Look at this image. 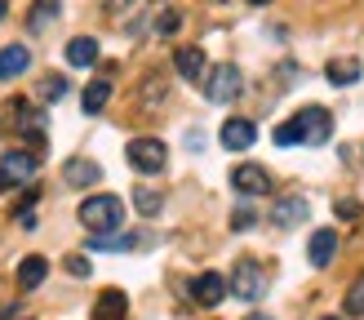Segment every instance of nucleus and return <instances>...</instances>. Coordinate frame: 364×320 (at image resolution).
I'll use <instances>...</instances> for the list:
<instances>
[{
	"mask_svg": "<svg viewBox=\"0 0 364 320\" xmlns=\"http://www.w3.org/2000/svg\"><path fill=\"white\" fill-rule=\"evenodd\" d=\"M76 213H80V223H85L89 231L107 236V231L120 227V218H124V201H120V196H112V191H102V196H89V201H80Z\"/></svg>",
	"mask_w": 364,
	"mask_h": 320,
	"instance_id": "obj_1",
	"label": "nucleus"
},
{
	"mask_svg": "<svg viewBox=\"0 0 364 320\" xmlns=\"http://www.w3.org/2000/svg\"><path fill=\"white\" fill-rule=\"evenodd\" d=\"M227 289L240 298V302H258L267 294V272L253 258H240V262H235V272L227 276Z\"/></svg>",
	"mask_w": 364,
	"mask_h": 320,
	"instance_id": "obj_2",
	"label": "nucleus"
},
{
	"mask_svg": "<svg viewBox=\"0 0 364 320\" xmlns=\"http://www.w3.org/2000/svg\"><path fill=\"white\" fill-rule=\"evenodd\" d=\"M124 160L138 169V174H165L169 165V147L160 138H134L129 147H124Z\"/></svg>",
	"mask_w": 364,
	"mask_h": 320,
	"instance_id": "obj_3",
	"label": "nucleus"
},
{
	"mask_svg": "<svg viewBox=\"0 0 364 320\" xmlns=\"http://www.w3.org/2000/svg\"><path fill=\"white\" fill-rule=\"evenodd\" d=\"M294 129H298V142H306V147H324L333 138V116L324 107H302L294 116Z\"/></svg>",
	"mask_w": 364,
	"mask_h": 320,
	"instance_id": "obj_4",
	"label": "nucleus"
},
{
	"mask_svg": "<svg viewBox=\"0 0 364 320\" xmlns=\"http://www.w3.org/2000/svg\"><path fill=\"white\" fill-rule=\"evenodd\" d=\"M240 89H245V76H240L235 63H218L205 76V98L209 102H231V98H240Z\"/></svg>",
	"mask_w": 364,
	"mask_h": 320,
	"instance_id": "obj_5",
	"label": "nucleus"
},
{
	"mask_svg": "<svg viewBox=\"0 0 364 320\" xmlns=\"http://www.w3.org/2000/svg\"><path fill=\"white\" fill-rule=\"evenodd\" d=\"M36 178V156L31 151H5L0 156V187H23Z\"/></svg>",
	"mask_w": 364,
	"mask_h": 320,
	"instance_id": "obj_6",
	"label": "nucleus"
},
{
	"mask_svg": "<svg viewBox=\"0 0 364 320\" xmlns=\"http://www.w3.org/2000/svg\"><path fill=\"white\" fill-rule=\"evenodd\" d=\"M231 187L240 196H267L271 191V174L262 165H235L231 169Z\"/></svg>",
	"mask_w": 364,
	"mask_h": 320,
	"instance_id": "obj_7",
	"label": "nucleus"
},
{
	"mask_svg": "<svg viewBox=\"0 0 364 320\" xmlns=\"http://www.w3.org/2000/svg\"><path fill=\"white\" fill-rule=\"evenodd\" d=\"M218 142H223L227 151H249L253 142H258V129H253V120L231 116V120L223 124V134H218Z\"/></svg>",
	"mask_w": 364,
	"mask_h": 320,
	"instance_id": "obj_8",
	"label": "nucleus"
},
{
	"mask_svg": "<svg viewBox=\"0 0 364 320\" xmlns=\"http://www.w3.org/2000/svg\"><path fill=\"white\" fill-rule=\"evenodd\" d=\"M223 294H227V276H223V272H200V276L191 280V298L200 302V307H218V302H223Z\"/></svg>",
	"mask_w": 364,
	"mask_h": 320,
	"instance_id": "obj_9",
	"label": "nucleus"
},
{
	"mask_svg": "<svg viewBox=\"0 0 364 320\" xmlns=\"http://www.w3.org/2000/svg\"><path fill=\"white\" fill-rule=\"evenodd\" d=\"M333 254H338V231H329V227L311 231V240H306V258H311V267H329Z\"/></svg>",
	"mask_w": 364,
	"mask_h": 320,
	"instance_id": "obj_10",
	"label": "nucleus"
},
{
	"mask_svg": "<svg viewBox=\"0 0 364 320\" xmlns=\"http://www.w3.org/2000/svg\"><path fill=\"white\" fill-rule=\"evenodd\" d=\"M94 320H129V298L120 289H102L94 302Z\"/></svg>",
	"mask_w": 364,
	"mask_h": 320,
	"instance_id": "obj_11",
	"label": "nucleus"
},
{
	"mask_svg": "<svg viewBox=\"0 0 364 320\" xmlns=\"http://www.w3.org/2000/svg\"><path fill=\"white\" fill-rule=\"evenodd\" d=\"M31 67V49L27 45H5L0 49V80H14Z\"/></svg>",
	"mask_w": 364,
	"mask_h": 320,
	"instance_id": "obj_12",
	"label": "nucleus"
},
{
	"mask_svg": "<svg viewBox=\"0 0 364 320\" xmlns=\"http://www.w3.org/2000/svg\"><path fill=\"white\" fill-rule=\"evenodd\" d=\"M306 209L311 205H306L302 196H284V201H276V209H271V223L276 227H298L306 218Z\"/></svg>",
	"mask_w": 364,
	"mask_h": 320,
	"instance_id": "obj_13",
	"label": "nucleus"
},
{
	"mask_svg": "<svg viewBox=\"0 0 364 320\" xmlns=\"http://www.w3.org/2000/svg\"><path fill=\"white\" fill-rule=\"evenodd\" d=\"M63 178H67V187H94L98 183V178H102V169L94 165V160H67V165H63Z\"/></svg>",
	"mask_w": 364,
	"mask_h": 320,
	"instance_id": "obj_14",
	"label": "nucleus"
},
{
	"mask_svg": "<svg viewBox=\"0 0 364 320\" xmlns=\"http://www.w3.org/2000/svg\"><path fill=\"white\" fill-rule=\"evenodd\" d=\"M67 63L71 67H94L98 63V41L94 36H71L67 41Z\"/></svg>",
	"mask_w": 364,
	"mask_h": 320,
	"instance_id": "obj_15",
	"label": "nucleus"
},
{
	"mask_svg": "<svg viewBox=\"0 0 364 320\" xmlns=\"http://www.w3.org/2000/svg\"><path fill=\"white\" fill-rule=\"evenodd\" d=\"M107 98H112V80H89L85 85V94H80V107H85V116H98Z\"/></svg>",
	"mask_w": 364,
	"mask_h": 320,
	"instance_id": "obj_16",
	"label": "nucleus"
},
{
	"mask_svg": "<svg viewBox=\"0 0 364 320\" xmlns=\"http://www.w3.org/2000/svg\"><path fill=\"white\" fill-rule=\"evenodd\" d=\"M45 276H49V262L41 254H27L23 262H18V284H23V289H36Z\"/></svg>",
	"mask_w": 364,
	"mask_h": 320,
	"instance_id": "obj_17",
	"label": "nucleus"
},
{
	"mask_svg": "<svg viewBox=\"0 0 364 320\" xmlns=\"http://www.w3.org/2000/svg\"><path fill=\"white\" fill-rule=\"evenodd\" d=\"M173 67H178L182 80H200V76H205V53H200V49H178Z\"/></svg>",
	"mask_w": 364,
	"mask_h": 320,
	"instance_id": "obj_18",
	"label": "nucleus"
},
{
	"mask_svg": "<svg viewBox=\"0 0 364 320\" xmlns=\"http://www.w3.org/2000/svg\"><path fill=\"white\" fill-rule=\"evenodd\" d=\"M58 9H63V0H36L27 9V31H45L53 18H58Z\"/></svg>",
	"mask_w": 364,
	"mask_h": 320,
	"instance_id": "obj_19",
	"label": "nucleus"
},
{
	"mask_svg": "<svg viewBox=\"0 0 364 320\" xmlns=\"http://www.w3.org/2000/svg\"><path fill=\"white\" fill-rule=\"evenodd\" d=\"M324 76H329V85H355L360 80V63L355 58H329Z\"/></svg>",
	"mask_w": 364,
	"mask_h": 320,
	"instance_id": "obj_20",
	"label": "nucleus"
},
{
	"mask_svg": "<svg viewBox=\"0 0 364 320\" xmlns=\"http://www.w3.org/2000/svg\"><path fill=\"white\" fill-rule=\"evenodd\" d=\"M89 249L94 254H120V249H134V236H112V231L107 236H89Z\"/></svg>",
	"mask_w": 364,
	"mask_h": 320,
	"instance_id": "obj_21",
	"label": "nucleus"
},
{
	"mask_svg": "<svg viewBox=\"0 0 364 320\" xmlns=\"http://www.w3.org/2000/svg\"><path fill=\"white\" fill-rule=\"evenodd\" d=\"M134 205H138V213H142V218H156V213H160V191H151V187H138V191H134Z\"/></svg>",
	"mask_w": 364,
	"mask_h": 320,
	"instance_id": "obj_22",
	"label": "nucleus"
},
{
	"mask_svg": "<svg viewBox=\"0 0 364 320\" xmlns=\"http://www.w3.org/2000/svg\"><path fill=\"white\" fill-rule=\"evenodd\" d=\"M36 94H41V102H58V98L67 94V76H45Z\"/></svg>",
	"mask_w": 364,
	"mask_h": 320,
	"instance_id": "obj_23",
	"label": "nucleus"
},
{
	"mask_svg": "<svg viewBox=\"0 0 364 320\" xmlns=\"http://www.w3.org/2000/svg\"><path fill=\"white\" fill-rule=\"evenodd\" d=\"M342 307H347V316H364V272L355 276V284L347 289V302H342Z\"/></svg>",
	"mask_w": 364,
	"mask_h": 320,
	"instance_id": "obj_24",
	"label": "nucleus"
},
{
	"mask_svg": "<svg viewBox=\"0 0 364 320\" xmlns=\"http://www.w3.org/2000/svg\"><path fill=\"white\" fill-rule=\"evenodd\" d=\"M178 27H182V14H178V9H160V14H156V31H160V36H173Z\"/></svg>",
	"mask_w": 364,
	"mask_h": 320,
	"instance_id": "obj_25",
	"label": "nucleus"
},
{
	"mask_svg": "<svg viewBox=\"0 0 364 320\" xmlns=\"http://www.w3.org/2000/svg\"><path fill=\"white\" fill-rule=\"evenodd\" d=\"M67 272L76 276V280H85L89 272H94V267H89V258H85V254H71V258H67Z\"/></svg>",
	"mask_w": 364,
	"mask_h": 320,
	"instance_id": "obj_26",
	"label": "nucleus"
},
{
	"mask_svg": "<svg viewBox=\"0 0 364 320\" xmlns=\"http://www.w3.org/2000/svg\"><path fill=\"white\" fill-rule=\"evenodd\" d=\"M333 213H338L342 223H355V218H360V205H355V201H338V205H333Z\"/></svg>",
	"mask_w": 364,
	"mask_h": 320,
	"instance_id": "obj_27",
	"label": "nucleus"
},
{
	"mask_svg": "<svg viewBox=\"0 0 364 320\" xmlns=\"http://www.w3.org/2000/svg\"><path fill=\"white\" fill-rule=\"evenodd\" d=\"M276 142H280V147H294V142H298V129H294V120H284L280 129H276Z\"/></svg>",
	"mask_w": 364,
	"mask_h": 320,
	"instance_id": "obj_28",
	"label": "nucleus"
},
{
	"mask_svg": "<svg viewBox=\"0 0 364 320\" xmlns=\"http://www.w3.org/2000/svg\"><path fill=\"white\" fill-rule=\"evenodd\" d=\"M249 223H253V209H249V205H240V209L231 213V227H235V231H245Z\"/></svg>",
	"mask_w": 364,
	"mask_h": 320,
	"instance_id": "obj_29",
	"label": "nucleus"
},
{
	"mask_svg": "<svg viewBox=\"0 0 364 320\" xmlns=\"http://www.w3.org/2000/svg\"><path fill=\"white\" fill-rule=\"evenodd\" d=\"M134 0H107V14H120V9H129Z\"/></svg>",
	"mask_w": 364,
	"mask_h": 320,
	"instance_id": "obj_30",
	"label": "nucleus"
},
{
	"mask_svg": "<svg viewBox=\"0 0 364 320\" xmlns=\"http://www.w3.org/2000/svg\"><path fill=\"white\" fill-rule=\"evenodd\" d=\"M5 14H9V0H0V23H5Z\"/></svg>",
	"mask_w": 364,
	"mask_h": 320,
	"instance_id": "obj_31",
	"label": "nucleus"
},
{
	"mask_svg": "<svg viewBox=\"0 0 364 320\" xmlns=\"http://www.w3.org/2000/svg\"><path fill=\"white\" fill-rule=\"evenodd\" d=\"M249 320H271V316H262V311H253V316H249Z\"/></svg>",
	"mask_w": 364,
	"mask_h": 320,
	"instance_id": "obj_32",
	"label": "nucleus"
},
{
	"mask_svg": "<svg viewBox=\"0 0 364 320\" xmlns=\"http://www.w3.org/2000/svg\"><path fill=\"white\" fill-rule=\"evenodd\" d=\"M249 5H271V0H249Z\"/></svg>",
	"mask_w": 364,
	"mask_h": 320,
	"instance_id": "obj_33",
	"label": "nucleus"
},
{
	"mask_svg": "<svg viewBox=\"0 0 364 320\" xmlns=\"http://www.w3.org/2000/svg\"><path fill=\"white\" fill-rule=\"evenodd\" d=\"M324 320H342V316H324Z\"/></svg>",
	"mask_w": 364,
	"mask_h": 320,
	"instance_id": "obj_34",
	"label": "nucleus"
}]
</instances>
